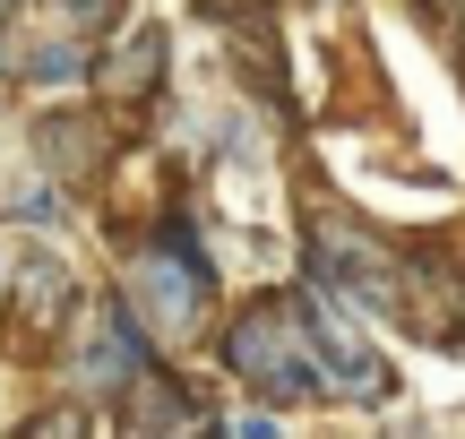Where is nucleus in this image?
I'll return each mask as SVG.
<instances>
[{"mask_svg": "<svg viewBox=\"0 0 465 439\" xmlns=\"http://www.w3.org/2000/svg\"><path fill=\"white\" fill-rule=\"evenodd\" d=\"M224 362L250 379L259 396H328V362H319V337L302 319V302H259L232 319Z\"/></svg>", "mask_w": 465, "mask_h": 439, "instance_id": "nucleus-1", "label": "nucleus"}, {"mask_svg": "<svg viewBox=\"0 0 465 439\" xmlns=\"http://www.w3.org/2000/svg\"><path fill=\"white\" fill-rule=\"evenodd\" d=\"M121 285H130V310L155 327V337H190V327H199V302L216 293V268H207V259L173 233L164 250H138Z\"/></svg>", "mask_w": 465, "mask_h": 439, "instance_id": "nucleus-2", "label": "nucleus"}, {"mask_svg": "<svg viewBox=\"0 0 465 439\" xmlns=\"http://www.w3.org/2000/svg\"><path fill=\"white\" fill-rule=\"evenodd\" d=\"M302 319H311V337H319L328 388H336V396H353V405H380V396H388V362L371 354V337L345 319V285H328V276H319V285L302 293Z\"/></svg>", "mask_w": 465, "mask_h": 439, "instance_id": "nucleus-3", "label": "nucleus"}, {"mask_svg": "<svg viewBox=\"0 0 465 439\" xmlns=\"http://www.w3.org/2000/svg\"><path fill=\"white\" fill-rule=\"evenodd\" d=\"M319 276L345 285L353 302H371V310H397V302H405L397 259H388L371 233H353V224H319Z\"/></svg>", "mask_w": 465, "mask_h": 439, "instance_id": "nucleus-4", "label": "nucleus"}, {"mask_svg": "<svg viewBox=\"0 0 465 439\" xmlns=\"http://www.w3.org/2000/svg\"><path fill=\"white\" fill-rule=\"evenodd\" d=\"M147 371V319L130 302H104L86 319V354H78V388H130Z\"/></svg>", "mask_w": 465, "mask_h": 439, "instance_id": "nucleus-5", "label": "nucleus"}, {"mask_svg": "<svg viewBox=\"0 0 465 439\" xmlns=\"http://www.w3.org/2000/svg\"><path fill=\"white\" fill-rule=\"evenodd\" d=\"M95 78H104V95L147 103L155 86H164V26H130V34H121V44L95 61Z\"/></svg>", "mask_w": 465, "mask_h": 439, "instance_id": "nucleus-6", "label": "nucleus"}, {"mask_svg": "<svg viewBox=\"0 0 465 439\" xmlns=\"http://www.w3.org/2000/svg\"><path fill=\"white\" fill-rule=\"evenodd\" d=\"M17 302H26V319H61V302H69V268L52 250H26V268H17Z\"/></svg>", "mask_w": 465, "mask_h": 439, "instance_id": "nucleus-7", "label": "nucleus"}, {"mask_svg": "<svg viewBox=\"0 0 465 439\" xmlns=\"http://www.w3.org/2000/svg\"><path fill=\"white\" fill-rule=\"evenodd\" d=\"M26 78H86V52L78 44H44V52H26Z\"/></svg>", "mask_w": 465, "mask_h": 439, "instance_id": "nucleus-8", "label": "nucleus"}, {"mask_svg": "<svg viewBox=\"0 0 465 439\" xmlns=\"http://www.w3.org/2000/svg\"><path fill=\"white\" fill-rule=\"evenodd\" d=\"M44 147H61V155H69V164H86V155H95V138H86V130H78V121H61V130H44Z\"/></svg>", "mask_w": 465, "mask_h": 439, "instance_id": "nucleus-9", "label": "nucleus"}, {"mask_svg": "<svg viewBox=\"0 0 465 439\" xmlns=\"http://www.w3.org/2000/svg\"><path fill=\"white\" fill-rule=\"evenodd\" d=\"M61 17H86L95 26V17H113V0H61Z\"/></svg>", "mask_w": 465, "mask_h": 439, "instance_id": "nucleus-10", "label": "nucleus"}, {"mask_svg": "<svg viewBox=\"0 0 465 439\" xmlns=\"http://www.w3.org/2000/svg\"><path fill=\"white\" fill-rule=\"evenodd\" d=\"M0 17H9V0H0Z\"/></svg>", "mask_w": 465, "mask_h": 439, "instance_id": "nucleus-11", "label": "nucleus"}]
</instances>
